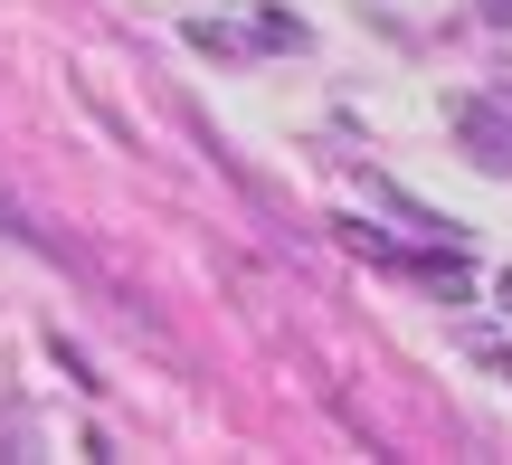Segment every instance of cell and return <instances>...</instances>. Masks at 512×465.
Here are the masks:
<instances>
[{"mask_svg": "<svg viewBox=\"0 0 512 465\" xmlns=\"http://www.w3.org/2000/svg\"><path fill=\"white\" fill-rule=\"evenodd\" d=\"M484 19H494V29H512V0H484Z\"/></svg>", "mask_w": 512, "mask_h": 465, "instance_id": "1", "label": "cell"}]
</instances>
